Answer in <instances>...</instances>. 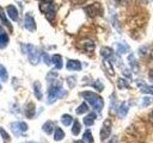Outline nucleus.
Here are the masks:
<instances>
[{
  "label": "nucleus",
  "mask_w": 153,
  "mask_h": 143,
  "mask_svg": "<svg viewBox=\"0 0 153 143\" xmlns=\"http://www.w3.org/2000/svg\"><path fill=\"white\" fill-rule=\"evenodd\" d=\"M25 143H36V142H25Z\"/></svg>",
  "instance_id": "nucleus-44"
},
{
  "label": "nucleus",
  "mask_w": 153,
  "mask_h": 143,
  "mask_svg": "<svg viewBox=\"0 0 153 143\" xmlns=\"http://www.w3.org/2000/svg\"><path fill=\"white\" fill-rule=\"evenodd\" d=\"M6 11H7L10 18H11L12 20H14V21L18 20V11H17L16 6H13V5H8V6L6 7Z\"/></svg>",
  "instance_id": "nucleus-9"
},
{
  "label": "nucleus",
  "mask_w": 153,
  "mask_h": 143,
  "mask_svg": "<svg viewBox=\"0 0 153 143\" xmlns=\"http://www.w3.org/2000/svg\"><path fill=\"white\" fill-rule=\"evenodd\" d=\"M42 56H43V61H44V63H45L47 66H50V62H51V61H50L49 55H48V54H45V52H43V55H42Z\"/></svg>",
  "instance_id": "nucleus-35"
},
{
  "label": "nucleus",
  "mask_w": 153,
  "mask_h": 143,
  "mask_svg": "<svg viewBox=\"0 0 153 143\" xmlns=\"http://www.w3.org/2000/svg\"><path fill=\"white\" fill-rule=\"evenodd\" d=\"M117 86H118L120 89H123V88H128V87H129L128 82H127L124 79H118V80H117Z\"/></svg>",
  "instance_id": "nucleus-30"
},
{
  "label": "nucleus",
  "mask_w": 153,
  "mask_h": 143,
  "mask_svg": "<svg viewBox=\"0 0 153 143\" xmlns=\"http://www.w3.org/2000/svg\"><path fill=\"white\" fill-rule=\"evenodd\" d=\"M80 129H81L80 123H79L78 120H74V123H73V128H72V133H73V135H79Z\"/></svg>",
  "instance_id": "nucleus-28"
},
{
  "label": "nucleus",
  "mask_w": 153,
  "mask_h": 143,
  "mask_svg": "<svg viewBox=\"0 0 153 143\" xmlns=\"http://www.w3.org/2000/svg\"><path fill=\"white\" fill-rule=\"evenodd\" d=\"M73 4H82V2H85L86 0H71Z\"/></svg>",
  "instance_id": "nucleus-39"
},
{
  "label": "nucleus",
  "mask_w": 153,
  "mask_h": 143,
  "mask_svg": "<svg viewBox=\"0 0 153 143\" xmlns=\"http://www.w3.org/2000/svg\"><path fill=\"white\" fill-rule=\"evenodd\" d=\"M148 119H149V122H151V123H153V111L149 113V116H148Z\"/></svg>",
  "instance_id": "nucleus-41"
},
{
  "label": "nucleus",
  "mask_w": 153,
  "mask_h": 143,
  "mask_svg": "<svg viewBox=\"0 0 153 143\" xmlns=\"http://www.w3.org/2000/svg\"><path fill=\"white\" fill-rule=\"evenodd\" d=\"M0 89H1V86H0Z\"/></svg>",
  "instance_id": "nucleus-46"
},
{
  "label": "nucleus",
  "mask_w": 153,
  "mask_h": 143,
  "mask_svg": "<svg viewBox=\"0 0 153 143\" xmlns=\"http://www.w3.org/2000/svg\"><path fill=\"white\" fill-rule=\"evenodd\" d=\"M0 133H1V137H2V139H4V142L5 143H8L10 141H11V138H10V135L2 129V128H0Z\"/></svg>",
  "instance_id": "nucleus-31"
},
{
  "label": "nucleus",
  "mask_w": 153,
  "mask_h": 143,
  "mask_svg": "<svg viewBox=\"0 0 153 143\" xmlns=\"http://www.w3.org/2000/svg\"><path fill=\"white\" fill-rule=\"evenodd\" d=\"M109 143H117V137H112Z\"/></svg>",
  "instance_id": "nucleus-42"
},
{
  "label": "nucleus",
  "mask_w": 153,
  "mask_h": 143,
  "mask_svg": "<svg viewBox=\"0 0 153 143\" xmlns=\"http://www.w3.org/2000/svg\"><path fill=\"white\" fill-rule=\"evenodd\" d=\"M51 62L54 63V66H55V68H57V69H61L62 68V57L60 56V55H54L53 57H51Z\"/></svg>",
  "instance_id": "nucleus-13"
},
{
  "label": "nucleus",
  "mask_w": 153,
  "mask_h": 143,
  "mask_svg": "<svg viewBox=\"0 0 153 143\" xmlns=\"http://www.w3.org/2000/svg\"><path fill=\"white\" fill-rule=\"evenodd\" d=\"M0 32H2V29H1V26H0Z\"/></svg>",
  "instance_id": "nucleus-45"
},
{
  "label": "nucleus",
  "mask_w": 153,
  "mask_h": 143,
  "mask_svg": "<svg viewBox=\"0 0 153 143\" xmlns=\"http://www.w3.org/2000/svg\"><path fill=\"white\" fill-rule=\"evenodd\" d=\"M82 141L85 143H93V137H92V133L90 130H86L84 132V136H82Z\"/></svg>",
  "instance_id": "nucleus-21"
},
{
  "label": "nucleus",
  "mask_w": 153,
  "mask_h": 143,
  "mask_svg": "<svg viewBox=\"0 0 153 143\" xmlns=\"http://www.w3.org/2000/svg\"><path fill=\"white\" fill-rule=\"evenodd\" d=\"M85 12L88 14V17L93 18V17H97V15H100L103 13L102 11V6L99 4H92V5H88L85 7Z\"/></svg>",
  "instance_id": "nucleus-5"
},
{
  "label": "nucleus",
  "mask_w": 153,
  "mask_h": 143,
  "mask_svg": "<svg viewBox=\"0 0 153 143\" xmlns=\"http://www.w3.org/2000/svg\"><path fill=\"white\" fill-rule=\"evenodd\" d=\"M111 133V120L106 119L103 123V126L100 129V139H106Z\"/></svg>",
  "instance_id": "nucleus-7"
},
{
  "label": "nucleus",
  "mask_w": 153,
  "mask_h": 143,
  "mask_svg": "<svg viewBox=\"0 0 153 143\" xmlns=\"http://www.w3.org/2000/svg\"><path fill=\"white\" fill-rule=\"evenodd\" d=\"M88 111V106H87V104L86 102H82L81 105H79V107L76 108V114H82V113H86Z\"/></svg>",
  "instance_id": "nucleus-24"
},
{
  "label": "nucleus",
  "mask_w": 153,
  "mask_h": 143,
  "mask_svg": "<svg viewBox=\"0 0 153 143\" xmlns=\"http://www.w3.org/2000/svg\"><path fill=\"white\" fill-rule=\"evenodd\" d=\"M7 43H8V36H7L4 31L0 32V48L2 49L4 46L7 45Z\"/></svg>",
  "instance_id": "nucleus-20"
},
{
  "label": "nucleus",
  "mask_w": 153,
  "mask_h": 143,
  "mask_svg": "<svg viewBox=\"0 0 153 143\" xmlns=\"http://www.w3.org/2000/svg\"><path fill=\"white\" fill-rule=\"evenodd\" d=\"M42 129L44 130V132H47V133H51L53 130H54V123L50 122V120H48V122H45V123L43 124Z\"/></svg>",
  "instance_id": "nucleus-18"
},
{
  "label": "nucleus",
  "mask_w": 153,
  "mask_h": 143,
  "mask_svg": "<svg viewBox=\"0 0 153 143\" xmlns=\"http://www.w3.org/2000/svg\"><path fill=\"white\" fill-rule=\"evenodd\" d=\"M82 46L86 51H93L94 50V43L91 39H86L82 42Z\"/></svg>",
  "instance_id": "nucleus-16"
},
{
  "label": "nucleus",
  "mask_w": 153,
  "mask_h": 143,
  "mask_svg": "<svg viewBox=\"0 0 153 143\" xmlns=\"http://www.w3.org/2000/svg\"><path fill=\"white\" fill-rule=\"evenodd\" d=\"M93 87H94L96 89H98L99 92L104 89V86H103V83H102L99 80H98V81H96V82H93Z\"/></svg>",
  "instance_id": "nucleus-34"
},
{
  "label": "nucleus",
  "mask_w": 153,
  "mask_h": 143,
  "mask_svg": "<svg viewBox=\"0 0 153 143\" xmlns=\"http://www.w3.org/2000/svg\"><path fill=\"white\" fill-rule=\"evenodd\" d=\"M63 137H65V132L60 128H57L55 130V133H54V139L55 141H61V139H63Z\"/></svg>",
  "instance_id": "nucleus-25"
},
{
  "label": "nucleus",
  "mask_w": 153,
  "mask_h": 143,
  "mask_svg": "<svg viewBox=\"0 0 153 143\" xmlns=\"http://www.w3.org/2000/svg\"><path fill=\"white\" fill-rule=\"evenodd\" d=\"M117 51H118L120 54H124V52L129 51V46H128L127 44H122V43H120V44H117Z\"/></svg>",
  "instance_id": "nucleus-29"
},
{
  "label": "nucleus",
  "mask_w": 153,
  "mask_h": 143,
  "mask_svg": "<svg viewBox=\"0 0 153 143\" xmlns=\"http://www.w3.org/2000/svg\"><path fill=\"white\" fill-rule=\"evenodd\" d=\"M7 79H8L7 70L2 64H0V80L1 81H7Z\"/></svg>",
  "instance_id": "nucleus-22"
},
{
  "label": "nucleus",
  "mask_w": 153,
  "mask_h": 143,
  "mask_svg": "<svg viewBox=\"0 0 153 143\" xmlns=\"http://www.w3.org/2000/svg\"><path fill=\"white\" fill-rule=\"evenodd\" d=\"M56 76H57V74L55 73V72H50L49 74H48V80H53V79H56Z\"/></svg>",
  "instance_id": "nucleus-37"
},
{
  "label": "nucleus",
  "mask_w": 153,
  "mask_h": 143,
  "mask_svg": "<svg viewBox=\"0 0 153 143\" xmlns=\"http://www.w3.org/2000/svg\"><path fill=\"white\" fill-rule=\"evenodd\" d=\"M81 97L86 100V101H88V104L96 110V111H102V108H103V106H104V100L102 99V97H99L98 94H96V93H92V92H88V91H86V92H82L81 93Z\"/></svg>",
  "instance_id": "nucleus-1"
},
{
  "label": "nucleus",
  "mask_w": 153,
  "mask_h": 143,
  "mask_svg": "<svg viewBox=\"0 0 153 143\" xmlns=\"http://www.w3.org/2000/svg\"><path fill=\"white\" fill-rule=\"evenodd\" d=\"M139 51H140V54H141L142 56H146V55H148V48H146V46H141Z\"/></svg>",
  "instance_id": "nucleus-36"
},
{
  "label": "nucleus",
  "mask_w": 153,
  "mask_h": 143,
  "mask_svg": "<svg viewBox=\"0 0 153 143\" xmlns=\"http://www.w3.org/2000/svg\"><path fill=\"white\" fill-rule=\"evenodd\" d=\"M61 122H62V124H63V125L68 126L69 124H72V122H73V118H72L69 114H63V116L61 117Z\"/></svg>",
  "instance_id": "nucleus-26"
},
{
  "label": "nucleus",
  "mask_w": 153,
  "mask_h": 143,
  "mask_svg": "<svg viewBox=\"0 0 153 143\" xmlns=\"http://www.w3.org/2000/svg\"><path fill=\"white\" fill-rule=\"evenodd\" d=\"M141 92L146 93V94H153V86H142L141 87Z\"/></svg>",
  "instance_id": "nucleus-32"
},
{
  "label": "nucleus",
  "mask_w": 153,
  "mask_h": 143,
  "mask_svg": "<svg viewBox=\"0 0 153 143\" xmlns=\"http://www.w3.org/2000/svg\"><path fill=\"white\" fill-rule=\"evenodd\" d=\"M94 119H96V114L94 113H90L84 118V124L87 125V126H91L94 123Z\"/></svg>",
  "instance_id": "nucleus-17"
},
{
  "label": "nucleus",
  "mask_w": 153,
  "mask_h": 143,
  "mask_svg": "<svg viewBox=\"0 0 153 143\" xmlns=\"http://www.w3.org/2000/svg\"><path fill=\"white\" fill-rule=\"evenodd\" d=\"M0 19H1V21H2V24H5L11 31H12V25L10 24V21H8V19L6 18V15H5V12H4V10L0 7Z\"/></svg>",
  "instance_id": "nucleus-19"
},
{
  "label": "nucleus",
  "mask_w": 153,
  "mask_h": 143,
  "mask_svg": "<svg viewBox=\"0 0 153 143\" xmlns=\"http://www.w3.org/2000/svg\"><path fill=\"white\" fill-rule=\"evenodd\" d=\"M148 76H149V80H151V81H153V69H151V70H149Z\"/></svg>",
  "instance_id": "nucleus-40"
},
{
  "label": "nucleus",
  "mask_w": 153,
  "mask_h": 143,
  "mask_svg": "<svg viewBox=\"0 0 153 143\" xmlns=\"http://www.w3.org/2000/svg\"><path fill=\"white\" fill-rule=\"evenodd\" d=\"M112 54H114V51L111 48L103 46L100 49V55H102V57H104V60H109L110 57H112Z\"/></svg>",
  "instance_id": "nucleus-11"
},
{
  "label": "nucleus",
  "mask_w": 153,
  "mask_h": 143,
  "mask_svg": "<svg viewBox=\"0 0 153 143\" xmlns=\"http://www.w3.org/2000/svg\"><path fill=\"white\" fill-rule=\"evenodd\" d=\"M11 129L17 136H19V135H22L23 132H25L27 130V124L24 123V122H16V123L11 124Z\"/></svg>",
  "instance_id": "nucleus-6"
},
{
  "label": "nucleus",
  "mask_w": 153,
  "mask_h": 143,
  "mask_svg": "<svg viewBox=\"0 0 153 143\" xmlns=\"http://www.w3.org/2000/svg\"><path fill=\"white\" fill-rule=\"evenodd\" d=\"M67 81H68V83H69V87H74V86H75V79H74V77H68Z\"/></svg>",
  "instance_id": "nucleus-38"
},
{
  "label": "nucleus",
  "mask_w": 153,
  "mask_h": 143,
  "mask_svg": "<svg viewBox=\"0 0 153 143\" xmlns=\"http://www.w3.org/2000/svg\"><path fill=\"white\" fill-rule=\"evenodd\" d=\"M74 143H82V141H75Z\"/></svg>",
  "instance_id": "nucleus-43"
},
{
  "label": "nucleus",
  "mask_w": 153,
  "mask_h": 143,
  "mask_svg": "<svg viewBox=\"0 0 153 143\" xmlns=\"http://www.w3.org/2000/svg\"><path fill=\"white\" fill-rule=\"evenodd\" d=\"M103 64H104V67H105L106 72H108L110 75H114V74H115V70H114V68H112L111 63L109 62V60H104V61H103Z\"/></svg>",
  "instance_id": "nucleus-23"
},
{
  "label": "nucleus",
  "mask_w": 153,
  "mask_h": 143,
  "mask_svg": "<svg viewBox=\"0 0 153 143\" xmlns=\"http://www.w3.org/2000/svg\"><path fill=\"white\" fill-rule=\"evenodd\" d=\"M39 10H41V12H43L45 14L48 20L54 19L56 10H55V5L53 4L51 0H42L39 2Z\"/></svg>",
  "instance_id": "nucleus-3"
},
{
  "label": "nucleus",
  "mask_w": 153,
  "mask_h": 143,
  "mask_svg": "<svg viewBox=\"0 0 153 143\" xmlns=\"http://www.w3.org/2000/svg\"><path fill=\"white\" fill-rule=\"evenodd\" d=\"M22 46H23V51L27 54L30 63H31L32 66L38 64V62H39V57H41L39 51H38L33 45H31V44H22Z\"/></svg>",
  "instance_id": "nucleus-2"
},
{
  "label": "nucleus",
  "mask_w": 153,
  "mask_h": 143,
  "mask_svg": "<svg viewBox=\"0 0 153 143\" xmlns=\"http://www.w3.org/2000/svg\"><path fill=\"white\" fill-rule=\"evenodd\" d=\"M128 61H129L130 67L133 68V70H134V72H137V70H139V68H137V62L134 60V55H129Z\"/></svg>",
  "instance_id": "nucleus-27"
},
{
  "label": "nucleus",
  "mask_w": 153,
  "mask_h": 143,
  "mask_svg": "<svg viewBox=\"0 0 153 143\" xmlns=\"http://www.w3.org/2000/svg\"><path fill=\"white\" fill-rule=\"evenodd\" d=\"M67 69L68 70H80L81 69V63L76 60H69L67 62Z\"/></svg>",
  "instance_id": "nucleus-10"
},
{
  "label": "nucleus",
  "mask_w": 153,
  "mask_h": 143,
  "mask_svg": "<svg viewBox=\"0 0 153 143\" xmlns=\"http://www.w3.org/2000/svg\"><path fill=\"white\" fill-rule=\"evenodd\" d=\"M128 104L127 102H122L121 105H120V107H118V110H117V112H118V116L120 117H124L126 114H127V112H128Z\"/></svg>",
  "instance_id": "nucleus-15"
},
{
  "label": "nucleus",
  "mask_w": 153,
  "mask_h": 143,
  "mask_svg": "<svg viewBox=\"0 0 153 143\" xmlns=\"http://www.w3.org/2000/svg\"><path fill=\"white\" fill-rule=\"evenodd\" d=\"M33 93H35V95L38 100L42 99V89H41V82L39 81L33 82Z\"/></svg>",
  "instance_id": "nucleus-12"
},
{
  "label": "nucleus",
  "mask_w": 153,
  "mask_h": 143,
  "mask_svg": "<svg viewBox=\"0 0 153 143\" xmlns=\"http://www.w3.org/2000/svg\"><path fill=\"white\" fill-rule=\"evenodd\" d=\"M63 94H66V91H63L61 86H51L48 92V104H53L59 98L63 97Z\"/></svg>",
  "instance_id": "nucleus-4"
},
{
  "label": "nucleus",
  "mask_w": 153,
  "mask_h": 143,
  "mask_svg": "<svg viewBox=\"0 0 153 143\" xmlns=\"http://www.w3.org/2000/svg\"><path fill=\"white\" fill-rule=\"evenodd\" d=\"M24 26L29 31H35L36 30V23H35V19L32 18V15L26 14L24 17Z\"/></svg>",
  "instance_id": "nucleus-8"
},
{
  "label": "nucleus",
  "mask_w": 153,
  "mask_h": 143,
  "mask_svg": "<svg viewBox=\"0 0 153 143\" xmlns=\"http://www.w3.org/2000/svg\"><path fill=\"white\" fill-rule=\"evenodd\" d=\"M153 102V99L152 98H148V97H145V98H142V100H141V105L142 106H148V105H151Z\"/></svg>",
  "instance_id": "nucleus-33"
},
{
  "label": "nucleus",
  "mask_w": 153,
  "mask_h": 143,
  "mask_svg": "<svg viewBox=\"0 0 153 143\" xmlns=\"http://www.w3.org/2000/svg\"><path fill=\"white\" fill-rule=\"evenodd\" d=\"M25 113H26V116H27L29 118H32V117H33V114H35V105H33L32 102H29V104L26 105V107H25Z\"/></svg>",
  "instance_id": "nucleus-14"
}]
</instances>
